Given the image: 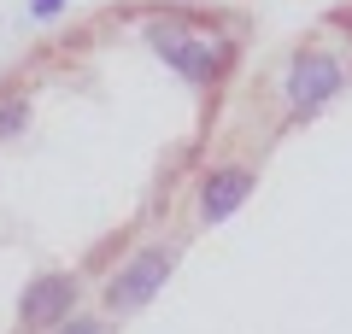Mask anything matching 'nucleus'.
Masks as SVG:
<instances>
[{
	"mask_svg": "<svg viewBox=\"0 0 352 334\" xmlns=\"http://www.w3.org/2000/svg\"><path fill=\"white\" fill-rule=\"evenodd\" d=\"M153 53H159L170 71H182L188 82H212V76H223L229 59H235L229 36L188 30V24H153Z\"/></svg>",
	"mask_w": 352,
	"mask_h": 334,
	"instance_id": "obj_1",
	"label": "nucleus"
},
{
	"mask_svg": "<svg viewBox=\"0 0 352 334\" xmlns=\"http://www.w3.org/2000/svg\"><path fill=\"white\" fill-rule=\"evenodd\" d=\"M340 82H346V71H340L335 53L305 47V53H294V65H288V106L294 111H317L323 100L340 94Z\"/></svg>",
	"mask_w": 352,
	"mask_h": 334,
	"instance_id": "obj_2",
	"label": "nucleus"
},
{
	"mask_svg": "<svg viewBox=\"0 0 352 334\" xmlns=\"http://www.w3.org/2000/svg\"><path fill=\"white\" fill-rule=\"evenodd\" d=\"M170 270H176V258H170L164 247L135 252V258H129L124 270L112 276V287H106V305H112V311H135V305H147V299L159 293L164 282H170Z\"/></svg>",
	"mask_w": 352,
	"mask_h": 334,
	"instance_id": "obj_3",
	"label": "nucleus"
},
{
	"mask_svg": "<svg viewBox=\"0 0 352 334\" xmlns=\"http://www.w3.org/2000/svg\"><path fill=\"white\" fill-rule=\"evenodd\" d=\"M71 305H76V276H36V282L24 287V322L30 329H53V322H65L71 317Z\"/></svg>",
	"mask_w": 352,
	"mask_h": 334,
	"instance_id": "obj_4",
	"label": "nucleus"
},
{
	"mask_svg": "<svg viewBox=\"0 0 352 334\" xmlns=\"http://www.w3.org/2000/svg\"><path fill=\"white\" fill-rule=\"evenodd\" d=\"M247 194H252V176L241 170V164H229V170H212V176H206V188H200V217H206V223L235 217Z\"/></svg>",
	"mask_w": 352,
	"mask_h": 334,
	"instance_id": "obj_5",
	"label": "nucleus"
},
{
	"mask_svg": "<svg viewBox=\"0 0 352 334\" xmlns=\"http://www.w3.org/2000/svg\"><path fill=\"white\" fill-rule=\"evenodd\" d=\"M24 124H30V100H24V94H6V100H0V141L18 135Z\"/></svg>",
	"mask_w": 352,
	"mask_h": 334,
	"instance_id": "obj_6",
	"label": "nucleus"
},
{
	"mask_svg": "<svg viewBox=\"0 0 352 334\" xmlns=\"http://www.w3.org/2000/svg\"><path fill=\"white\" fill-rule=\"evenodd\" d=\"M71 0H30V18H53V12H65Z\"/></svg>",
	"mask_w": 352,
	"mask_h": 334,
	"instance_id": "obj_7",
	"label": "nucleus"
},
{
	"mask_svg": "<svg viewBox=\"0 0 352 334\" xmlns=\"http://www.w3.org/2000/svg\"><path fill=\"white\" fill-rule=\"evenodd\" d=\"M59 334H100V322H94V317H76V322L65 317V329H59Z\"/></svg>",
	"mask_w": 352,
	"mask_h": 334,
	"instance_id": "obj_8",
	"label": "nucleus"
}]
</instances>
